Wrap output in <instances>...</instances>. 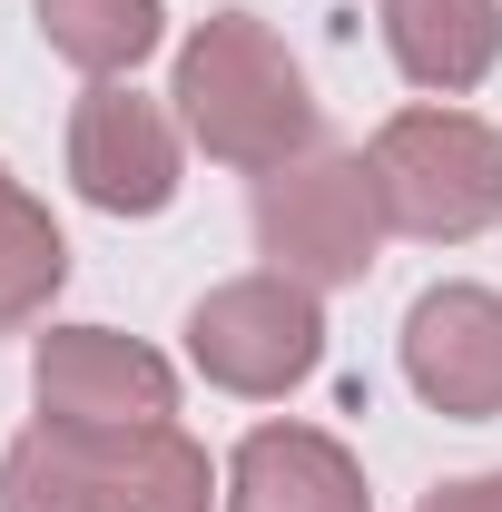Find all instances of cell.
Masks as SVG:
<instances>
[{"label":"cell","mask_w":502,"mask_h":512,"mask_svg":"<svg viewBox=\"0 0 502 512\" xmlns=\"http://www.w3.org/2000/svg\"><path fill=\"white\" fill-rule=\"evenodd\" d=\"M30 394L50 424H168L178 414L168 355L109 325H50L30 355Z\"/></svg>","instance_id":"obj_6"},{"label":"cell","mask_w":502,"mask_h":512,"mask_svg":"<svg viewBox=\"0 0 502 512\" xmlns=\"http://www.w3.org/2000/svg\"><path fill=\"white\" fill-rule=\"evenodd\" d=\"M0 512H207V453L178 424H30L0 453Z\"/></svg>","instance_id":"obj_1"},{"label":"cell","mask_w":502,"mask_h":512,"mask_svg":"<svg viewBox=\"0 0 502 512\" xmlns=\"http://www.w3.org/2000/svg\"><path fill=\"white\" fill-rule=\"evenodd\" d=\"M384 197V227L404 237H434V247H463L502 217V128H483L473 109H394L365 148Z\"/></svg>","instance_id":"obj_3"},{"label":"cell","mask_w":502,"mask_h":512,"mask_svg":"<svg viewBox=\"0 0 502 512\" xmlns=\"http://www.w3.org/2000/svg\"><path fill=\"white\" fill-rule=\"evenodd\" d=\"M256 247L276 276L296 286H355L384 247V197L375 168L345 158V148H306L286 168L256 178Z\"/></svg>","instance_id":"obj_4"},{"label":"cell","mask_w":502,"mask_h":512,"mask_svg":"<svg viewBox=\"0 0 502 512\" xmlns=\"http://www.w3.org/2000/svg\"><path fill=\"white\" fill-rule=\"evenodd\" d=\"M414 512H502V473H463V483H443V493H424Z\"/></svg>","instance_id":"obj_13"},{"label":"cell","mask_w":502,"mask_h":512,"mask_svg":"<svg viewBox=\"0 0 502 512\" xmlns=\"http://www.w3.org/2000/svg\"><path fill=\"white\" fill-rule=\"evenodd\" d=\"M384 50L414 89L463 99L502 60V0H384Z\"/></svg>","instance_id":"obj_10"},{"label":"cell","mask_w":502,"mask_h":512,"mask_svg":"<svg viewBox=\"0 0 502 512\" xmlns=\"http://www.w3.org/2000/svg\"><path fill=\"white\" fill-rule=\"evenodd\" d=\"M227 512H375L355 453L315 424H256L227 463Z\"/></svg>","instance_id":"obj_9"},{"label":"cell","mask_w":502,"mask_h":512,"mask_svg":"<svg viewBox=\"0 0 502 512\" xmlns=\"http://www.w3.org/2000/svg\"><path fill=\"white\" fill-rule=\"evenodd\" d=\"M40 10V40L60 50L69 69H89V79H119L158 50V0H30Z\"/></svg>","instance_id":"obj_11"},{"label":"cell","mask_w":502,"mask_h":512,"mask_svg":"<svg viewBox=\"0 0 502 512\" xmlns=\"http://www.w3.org/2000/svg\"><path fill=\"white\" fill-rule=\"evenodd\" d=\"M178 119L217 168H286L315 148V99L306 69L286 60V40L256 10H217L197 20V40L178 50Z\"/></svg>","instance_id":"obj_2"},{"label":"cell","mask_w":502,"mask_h":512,"mask_svg":"<svg viewBox=\"0 0 502 512\" xmlns=\"http://www.w3.org/2000/svg\"><path fill=\"white\" fill-rule=\"evenodd\" d=\"M404 375L453 424L502 414V296L493 286H434L404 316Z\"/></svg>","instance_id":"obj_8"},{"label":"cell","mask_w":502,"mask_h":512,"mask_svg":"<svg viewBox=\"0 0 502 512\" xmlns=\"http://www.w3.org/2000/svg\"><path fill=\"white\" fill-rule=\"evenodd\" d=\"M10 197H20V178H10V168H0V207H10Z\"/></svg>","instance_id":"obj_14"},{"label":"cell","mask_w":502,"mask_h":512,"mask_svg":"<svg viewBox=\"0 0 502 512\" xmlns=\"http://www.w3.org/2000/svg\"><path fill=\"white\" fill-rule=\"evenodd\" d=\"M60 276H69V247H60V227H50V207L40 197H10L0 207V335L40 316L60 296Z\"/></svg>","instance_id":"obj_12"},{"label":"cell","mask_w":502,"mask_h":512,"mask_svg":"<svg viewBox=\"0 0 502 512\" xmlns=\"http://www.w3.org/2000/svg\"><path fill=\"white\" fill-rule=\"evenodd\" d=\"M188 365L227 394H296L325 365V306L296 276H237V286H207L188 306Z\"/></svg>","instance_id":"obj_5"},{"label":"cell","mask_w":502,"mask_h":512,"mask_svg":"<svg viewBox=\"0 0 502 512\" xmlns=\"http://www.w3.org/2000/svg\"><path fill=\"white\" fill-rule=\"evenodd\" d=\"M69 178L109 217H158L178 197V119L158 99H138L128 79H99L69 119Z\"/></svg>","instance_id":"obj_7"}]
</instances>
